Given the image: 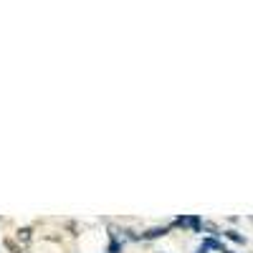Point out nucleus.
<instances>
[{
  "instance_id": "f03ea898",
  "label": "nucleus",
  "mask_w": 253,
  "mask_h": 253,
  "mask_svg": "<svg viewBox=\"0 0 253 253\" xmlns=\"http://www.w3.org/2000/svg\"><path fill=\"white\" fill-rule=\"evenodd\" d=\"M122 246H124V238H119L117 230H112V233H109V248H107V253H122Z\"/></svg>"
},
{
  "instance_id": "39448f33",
  "label": "nucleus",
  "mask_w": 253,
  "mask_h": 253,
  "mask_svg": "<svg viewBox=\"0 0 253 253\" xmlns=\"http://www.w3.org/2000/svg\"><path fill=\"white\" fill-rule=\"evenodd\" d=\"M220 236H225V238H230V241H233V243H241V246L246 243V238H243V236L238 233V230H223V233H220Z\"/></svg>"
},
{
  "instance_id": "423d86ee",
  "label": "nucleus",
  "mask_w": 253,
  "mask_h": 253,
  "mask_svg": "<svg viewBox=\"0 0 253 253\" xmlns=\"http://www.w3.org/2000/svg\"><path fill=\"white\" fill-rule=\"evenodd\" d=\"M195 253H205V248H198V251H195Z\"/></svg>"
},
{
  "instance_id": "7ed1b4c3",
  "label": "nucleus",
  "mask_w": 253,
  "mask_h": 253,
  "mask_svg": "<svg viewBox=\"0 0 253 253\" xmlns=\"http://www.w3.org/2000/svg\"><path fill=\"white\" fill-rule=\"evenodd\" d=\"M200 248H205V251H208V248H213V251H218V253H223V251H228V248H225V246H223V243H220L218 238H205Z\"/></svg>"
},
{
  "instance_id": "20e7f679",
  "label": "nucleus",
  "mask_w": 253,
  "mask_h": 253,
  "mask_svg": "<svg viewBox=\"0 0 253 253\" xmlns=\"http://www.w3.org/2000/svg\"><path fill=\"white\" fill-rule=\"evenodd\" d=\"M167 236V228H152V230H147V233H142V241H155V238H162Z\"/></svg>"
},
{
  "instance_id": "f257e3e1",
  "label": "nucleus",
  "mask_w": 253,
  "mask_h": 253,
  "mask_svg": "<svg viewBox=\"0 0 253 253\" xmlns=\"http://www.w3.org/2000/svg\"><path fill=\"white\" fill-rule=\"evenodd\" d=\"M175 225H180V228H190L193 233H200V230H203V223H200L198 215H180V218H175Z\"/></svg>"
}]
</instances>
